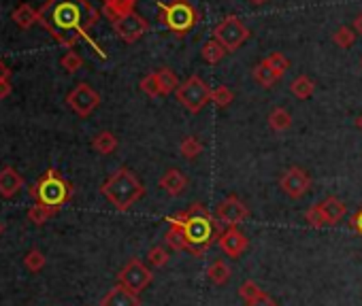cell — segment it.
<instances>
[{
  "label": "cell",
  "mask_w": 362,
  "mask_h": 306,
  "mask_svg": "<svg viewBox=\"0 0 362 306\" xmlns=\"http://www.w3.org/2000/svg\"><path fill=\"white\" fill-rule=\"evenodd\" d=\"M21 187H23V178L15 168L5 166L3 170H0V196L13 198L21 192Z\"/></svg>",
  "instance_id": "cell-17"
},
{
  "label": "cell",
  "mask_w": 362,
  "mask_h": 306,
  "mask_svg": "<svg viewBox=\"0 0 362 306\" xmlns=\"http://www.w3.org/2000/svg\"><path fill=\"white\" fill-rule=\"evenodd\" d=\"M356 32L354 28H350V26H341V28H336L334 34H332V43L336 47H341V49H350L354 43H356Z\"/></svg>",
  "instance_id": "cell-31"
},
{
  "label": "cell",
  "mask_w": 362,
  "mask_h": 306,
  "mask_svg": "<svg viewBox=\"0 0 362 306\" xmlns=\"http://www.w3.org/2000/svg\"><path fill=\"white\" fill-rule=\"evenodd\" d=\"M166 221L171 223V227H168V232L164 236V245L171 247L173 251H190V241L185 236L183 225L175 217H166Z\"/></svg>",
  "instance_id": "cell-18"
},
{
  "label": "cell",
  "mask_w": 362,
  "mask_h": 306,
  "mask_svg": "<svg viewBox=\"0 0 362 306\" xmlns=\"http://www.w3.org/2000/svg\"><path fill=\"white\" fill-rule=\"evenodd\" d=\"M252 76H254V81L260 85V88H264V90H269V88H273L277 81H279V76L273 72V68L267 64V62H258L256 66H254V70H252Z\"/></svg>",
  "instance_id": "cell-20"
},
{
  "label": "cell",
  "mask_w": 362,
  "mask_h": 306,
  "mask_svg": "<svg viewBox=\"0 0 362 306\" xmlns=\"http://www.w3.org/2000/svg\"><path fill=\"white\" fill-rule=\"evenodd\" d=\"M248 217H250L248 204L241 198H237V196L224 198L220 204H217V209H215V219L220 221L222 225H228V227L243 223Z\"/></svg>",
  "instance_id": "cell-13"
},
{
  "label": "cell",
  "mask_w": 362,
  "mask_h": 306,
  "mask_svg": "<svg viewBox=\"0 0 362 306\" xmlns=\"http://www.w3.org/2000/svg\"><path fill=\"white\" fill-rule=\"evenodd\" d=\"M360 64H362V60H360Z\"/></svg>",
  "instance_id": "cell-46"
},
{
  "label": "cell",
  "mask_w": 362,
  "mask_h": 306,
  "mask_svg": "<svg viewBox=\"0 0 362 306\" xmlns=\"http://www.w3.org/2000/svg\"><path fill=\"white\" fill-rule=\"evenodd\" d=\"M168 260H171V255H168V251L164 247H160V245L158 247H152L148 251V264L152 268H164L168 264Z\"/></svg>",
  "instance_id": "cell-35"
},
{
  "label": "cell",
  "mask_w": 362,
  "mask_h": 306,
  "mask_svg": "<svg viewBox=\"0 0 362 306\" xmlns=\"http://www.w3.org/2000/svg\"><path fill=\"white\" fill-rule=\"evenodd\" d=\"M356 125H358V130L362 132V115H358V119H356Z\"/></svg>",
  "instance_id": "cell-43"
},
{
  "label": "cell",
  "mask_w": 362,
  "mask_h": 306,
  "mask_svg": "<svg viewBox=\"0 0 362 306\" xmlns=\"http://www.w3.org/2000/svg\"><path fill=\"white\" fill-rule=\"evenodd\" d=\"M260 294H262L260 285L256 283V280H252V278L243 280V283H241V287H239V298H241V300H245V302L258 298Z\"/></svg>",
  "instance_id": "cell-37"
},
{
  "label": "cell",
  "mask_w": 362,
  "mask_h": 306,
  "mask_svg": "<svg viewBox=\"0 0 362 306\" xmlns=\"http://www.w3.org/2000/svg\"><path fill=\"white\" fill-rule=\"evenodd\" d=\"M156 7L160 11V21L179 39L194 30L201 19V13L190 0H171V3H158Z\"/></svg>",
  "instance_id": "cell-5"
},
{
  "label": "cell",
  "mask_w": 362,
  "mask_h": 306,
  "mask_svg": "<svg viewBox=\"0 0 362 306\" xmlns=\"http://www.w3.org/2000/svg\"><path fill=\"white\" fill-rule=\"evenodd\" d=\"M111 23H113L115 34H117L119 39H122L124 43H128V45L137 43L143 34H148V30H150V21L145 19L143 15H139L137 11H130V13L119 15V17L113 19Z\"/></svg>",
  "instance_id": "cell-10"
},
{
  "label": "cell",
  "mask_w": 362,
  "mask_h": 306,
  "mask_svg": "<svg viewBox=\"0 0 362 306\" xmlns=\"http://www.w3.org/2000/svg\"><path fill=\"white\" fill-rule=\"evenodd\" d=\"M92 149L96 153H101V156H111L117 149V136L109 130H103L92 139Z\"/></svg>",
  "instance_id": "cell-22"
},
{
  "label": "cell",
  "mask_w": 362,
  "mask_h": 306,
  "mask_svg": "<svg viewBox=\"0 0 362 306\" xmlns=\"http://www.w3.org/2000/svg\"><path fill=\"white\" fill-rule=\"evenodd\" d=\"M290 92H292V96L299 98V100H309L313 96V92H316V83H313L311 76L301 74L292 83H290Z\"/></svg>",
  "instance_id": "cell-23"
},
{
  "label": "cell",
  "mask_w": 362,
  "mask_h": 306,
  "mask_svg": "<svg viewBox=\"0 0 362 306\" xmlns=\"http://www.w3.org/2000/svg\"><path fill=\"white\" fill-rule=\"evenodd\" d=\"M99 19L101 13L88 0H47L39 9V23L68 49L75 47L81 39L90 41V30L99 23Z\"/></svg>",
  "instance_id": "cell-1"
},
{
  "label": "cell",
  "mask_w": 362,
  "mask_h": 306,
  "mask_svg": "<svg viewBox=\"0 0 362 306\" xmlns=\"http://www.w3.org/2000/svg\"><path fill=\"white\" fill-rule=\"evenodd\" d=\"M7 79H11V68L0 60V81H7Z\"/></svg>",
  "instance_id": "cell-40"
},
{
  "label": "cell",
  "mask_w": 362,
  "mask_h": 306,
  "mask_svg": "<svg viewBox=\"0 0 362 306\" xmlns=\"http://www.w3.org/2000/svg\"><path fill=\"white\" fill-rule=\"evenodd\" d=\"M217 243H220V249L224 251V255H228L230 260L241 258V255H243L250 247V238L241 232L237 225H232V227L226 229V232H222L220 238H217Z\"/></svg>",
  "instance_id": "cell-14"
},
{
  "label": "cell",
  "mask_w": 362,
  "mask_h": 306,
  "mask_svg": "<svg viewBox=\"0 0 362 306\" xmlns=\"http://www.w3.org/2000/svg\"><path fill=\"white\" fill-rule=\"evenodd\" d=\"M58 215V209L52 207H45V204H32L30 211H28V219L37 225H43L45 221H50L52 217Z\"/></svg>",
  "instance_id": "cell-29"
},
{
  "label": "cell",
  "mask_w": 362,
  "mask_h": 306,
  "mask_svg": "<svg viewBox=\"0 0 362 306\" xmlns=\"http://www.w3.org/2000/svg\"><path fill=\"white\" fill-rule=\"evenodd\" d=\"M175 96L185 111L197 115L207 107V102H211V88L201 79L199 74H192L177 88Z\"/></svg>",
  "instance_id": "cell-6"
},
{
  "label": "cell",
  "mask_w": 362,
  "mask_h": 306,
  "mask_svg": "<svg viewBox=\"0 0 362 306\" xmlns=\"http://www.w3.org/2000/svg\"><path fill=\"white\" fill-rule=\"evenodd\" d=\"M117 280H119V285H124L126 289H130L134 294H141L143 289H148V285L154 280V272L141 260L132 258V260L126 262V266L122 270H119Z\"/></svg>",
  "instance_id": "cell-9"
},
{
  "label": "cell",
  "mask_w": 362,
  "mask_h": 306,
  "mask_svg": "<svg viewBox=\"0 0 362 306\" xmlns=\"http://www.w3.org/2000/svg\"><path fill=\"white\" fill-rule=\"evenodd\" d=\"M248 306H277V302L269 296V294H260L258 298H254V300H250V302H245Z\"/></svg>",
  "instance_id": "cell-38"
},
{
  "label": "cell",
  "mask_w": 362,
  "mask_h": 306,
  "mask_svg": "<svg viewBox=\"0 0 362 306\" xmlns=\"http://www.w3.org/2000/svg\"><path fill=\"white\" fill-rule=\"evenodd\" d=\"M232 100H234V94L230 88L226 85H217V88H211V102L215 107H220V109H226L232 105Z\"/></svg>",
  "instance_id": "cell-30"
},
{
  "label": "cell",
  "mask_w": 362,
  "mask_h": 306,
  "mask_svg": "<svg viewBox=\"0 0 362 306\" xmlns=\"http://www.w3.org/2000/svg\"><path fill=\"white\" fill-rule=\"evenodd\" d=\"M352 28H354V32H356V34H360V37H362V13H358V15L354 17Z\"/></svg>",
  "instance_id": "cell-41"
},
{
  "label": "cell",
  "mask_w": 362,
  "mask_h": 306,
  "mask_svg": "<svg viewBox=\"0 0 362 306\" xmlns=\"http://www.w3.org/2000/svg\"><path fill=\"white\" fill-rule=\"evenodd\" d=\"M175 219L183 225L185 236L190 241V253H194L197 258H203V253L222 234V223L201 202H197L190 211L175 215Z\"/></svg>",
  "instance_id": "cell-2"
},
{
  "label": "cell",
  "mask_w": 362,
  "mask_h": 306,
  "mask_svg": "<svg viewBox=\"0 0 362 306\" xmlns=\"http://www.w3.org/2000/svg\"><path fill=\"white\" fill-rule=\"evenodd\" d=\"M11 90H13L11 79H7V81H0V100H5V98L11 94Z\"/></svg>",
  "instance_id": "cell-39"
},
{
  "label": "cell",
  "mask_w": 362,
  "mask_h": 306,
  "mask_svg": "<svg viewBox=\"0 0 362 306\" xmlns=\"http://www.w3.org/2000/svg\"><path fill=\"white\" fill-rule=\"evenodd\" d=\"M230 276H232V268H230L224 260H215V262L207 268V278L211 280L213 285H217V287L226 285L228 280H230Z\"/></svg>",
  "instance_id": "cell-19"
},
{
  "label": "cell",
  "mask_w": 362,
  "mask_h": 306,
  "mask_svg": "<svg viewBox=\"0 0 362 306\" xmlns=\"http://www.w3.org/2000/svg\"><path fill=\"white\" fill-rule=\"evenodd\" d=\"M3 234H5V223L0 221V236H3Z\"/></svg>",
  "instance_id": "cell-45"
},
{
  "label": "cell",
  "mask_w": 362,
  "mask_h": 306,
  "mask_svg": "<svg viewBox=\"0 0 362 306\" xmlns=\"http://www.w3.org/2000/svg\"><path fill=\"white\" fill-rule=\"evenodd\" d=\"M13 21L19 26V28L23 30H28L30 26L39 23V9L26 5V3H21L15 11H13Z\"/></svg>",
  "instance_id": "cell-21"
},
{
  "label": "cell",
  "mask_w": 362,
  "mask_h": 306,
  "mask_svg": "<svg viewBox=\"0 0 362 306\" xmlns=\"http://www.w3.org/2000/svg\"><path fill=\"white\" fill-rule=\"evenodd\" d=\"M252 5H264V3H269V0H250Z\"/></svg>",
  "instance_id": "cell-44"
},
{
  "label": "cell",
  "mask_w": 362,
  "mask_h": 306,
  "mask_svg": "<svg viewBox=\"0 0 362 306\" xmlns=\"http://www.w3.org/2000/svg\"><path fill=\"white\" fill-rule=\"evenodd\" d=\"M66 105L75 111L79 117H90L101 105V94L96 92L88 83H79L77 88H72L66 96Z\"/></svg>",
  "instance_id": "cell-11"
},
{
  "label": "cell",
  "mask_w": 362,
  "mask_h": 306,
  "mask_svg": "<svg viewBox=\"0 0 362 306\" xmlns=\"http://www.w3.org/2000/svg\"><path fill=\"white\" fill-rule=\"evenodd\" d=\"M250 37H252L250 28L237 15H226L213 28V39L220 43L228 54H234L237 49H241V45H245Z\"/></svg>",
  "instance_id": "cell-7"
},
{
  "label": "cell",
  "mask_w": 362,
  "mask_h": 306,
  "mask_svg": "<svg viewBox=\"0 0 362 306\" xmlns=\"http://www.w3.org/2000/svg\"><path fill=\"white\" fill-rule=\"evenodd\" d=\"M101 306H141V298H139V294H134V292H130L124 285L117 283L115 287H111L103 296Z\"/></svg>",
  "instance_id": "cell-15"
},
{
  "label": "cell",
  "mask_w": 362,
  "mask_h": 306,
  "mask_svg": "<svg viewBox=\"0 0 362 306\" xmlns=\"http://www.w3.org/2000/svg\"><path fill=\"white\" fill-rule=\"evenodd\" d=\"M160 187L173 198H179L185 187H188V176L177 170V168H168L162 176H160Z\"/></svg>",
  "instance_id": "cell-16"
},
{
  "label": "cell",
  "mask_w": 362,
  "mask_h": 306,
  "mask_svg": "<svg viewBox=\"0 0 362 306\" xmlns=\"http://www.w3.org/2000/svg\"><path fill=\"white\" fill-rule=\"evenodd\" d=\"M45 264H47V258L43 255V251L37 249V247H32L26 253V258H23V266H26L30 272H41L45 268Z\"/></svg>",
  "instance_id": "cell-32"
},
{
  "label": "cell",
  "mask_w": 362,
  "mask_h": 306,
  "mask_svg": "<svg viewBox=\"0 0 362 306\" xmlns=\"http://www.w3.org/2000/svg\"><path fill=\"white\" fill-rule=\"evenodd\" d=\"M179 153H181L183 160H197L203 153V143L197 136H185L179 143Z\"/></svg>",
  "instance_id": "cell-28"
},
{
  "label": "cell",
  "mask_w": 362,
  "mask_h": 306,
  "mask_svg": "<svg viewBox=\"0 0 362 306\" xmlns=\"http://www.w3.org/2000/svg\"><path fill=\"white\" fill-rule=\"evenodd\" d=\"M264 62H267L271 68H273V72L279 76H281L288 72V68H290V62H288V58L283 56V54H279V51H273V54H269L267 58H264Z\"/></svg>",
  "instance_id": "cell-34"
},
{
  "label": "cell",
  "mask_w": 362,
  "mask_h": 306,
  "mask_svg": "<svg viewBox=\"0 0 362 306\" xmlns=\"http://www.w3.org/2000/svg\"><path fill=\"white\" fill-rule=\"evenodd\" d=\"M139 88H141V92L148 96V98H158V96H162L160 94V83H158V74L156 72H150V74H145L143 79H141V83H139Z\"/></svg>",
  "instance_id": "cell-33"
},
{
  "label": "cell",
  "mask_w": 362,
  "mask_h": 306,
  "mask_svg": "<svg viewBox=\"0 0 362 306\" xmlns=\"http://www.w3.org/2000/svg\"><path fill=\"white\" fill-rule=\"evenodd\" d=\"M354 225H356V229L362 234V211H358L356 215H354Z\"/></svg>",
  "instance_id": "cell-42"
},
{
  "label": "cell",
  "mask_w": 362,
  "mask_h": 306,
  "mask_svg": "<svg viewBox=\"0 0 362 306\" xmlns=\"http://www.w3.org/2000/svg\"><path fill=\"white\" fill-rule=\"evenodd\" d=\"M103 3H105V13H107V17L113 21V19H117L119 15L134 11V5L139 3V0H103Z\"/></svg>",
  "instance_id": "cell-25"
},
{
  "label": "cell",
  "mask_w": 362,
  "mask_h": 306,
  "mask_svg": "<svg viewBox=\"0 0 362 306\" xmlns=\"http://www.w3.org/2000/svg\"><path fill=\"white\" fill-rule=\"evenodd\" d=\"M30 194L37 200V204H45V207H52V209L60 211L72 196V185L62 174H58L56 168H50L30 187Z\"/></svg>",
  "instance_id": "cell-4"
},
{
  "label": "cell",
  "mask_w": 362,
  "mask_h": 306,
  "mask_svg": "<svg viewBox=\"0 0 362 306\" xmlns=\"http://www.w3.org/2000/svg\"><path fill=\"white\" fill-rule=\"evenodd\" d=\"M348 209L343 200H339L336 196H328L322 202L313 204V207L305 213V219L311 227H326V225H336L343 217H345Z\"/></svg>",
  "instance_id": "cell-8"
},
{
  "label": "cell",
  "mask_w": 362,
  "mask_h": 306,
  "mask_svg": "<svg viewBox=\"0 0 362 306\" xmlns=\"http://www.w3.org/2000/svg\"><path fill=\"white\" fill-rule=\"evenodd\" d=\"M279 187L288 198L301 200L311 190V176L301 166H290L279 176Z\"/></svg>",
  "instance_id": "cell-12"
},
{
  "label": "cell",
  "mask_w": 362,
  "mask_h": 306,
  "mask_svg": "<svg viewBox=\"0 0 362 306\" xmlns=\"http://www.w3.org/2000/svg\"><path fill=\"white\" fill-rule=\"evenodd\" d=\"M101 194L113 204V209L126 213L145 196V187L130 168L122 166L103 183Z\"/></svg>",
  "instance_id": "cell-3"
},
{
  "label": "cell",
  "mask_w": 362,
  "mask_h": 306,
  "mask_svg": "<svg viewBox=\"0 0 362 306\" xmlns=\"http://www.w3.org/2000/svg\"><path fill=\"white\" fill-rule=\"evenodd\" d=\"M290 125H292V115L288 113V109L275 107L269 113V127H271L273 132H285Z\"/></svg>",
  "instance_id": "cell-26"
},
{
  "label": "cell",
  "mask_w": 362,
  "mask_h": 306,
  "mask_svg": "<svg viewBox=\"0 0 362 306\" xmlns=\"http://www.w3.org/2000/svg\"><path fill=\"white\" fill-rule=\"evenodd\" d=\"M60 66H62L68 74H72V72H77V70L83 66V58L77 54V51H66V54L62 56V60H60Z\"/></svg>",
  "instance_id": "cell-36"
},
{
  "label": "cell",
  "mask_w": 362,
  "mask_h": 306,
  "mask_svg": "<svg viewBox=\"0 0 362 306\" xmlns=\"http://www.w3.org/2000/svg\"><path fill=\"white\" fill-rule=\"evenodd\" d=\"M156 74H158V83H160V94L162 96H168V94H173V92H177V88L181 85L179 83V76L171 70V68H160V70H156Z\"/></svg>",
  "instance_id": "cell-24"
},
{
  "label": "cell",
  "mask_w": 362,
  "mask_h": 306,
  "mask_svg": "<svg viewBox=\"0 0 362 306\" xmlns=\"http://www.w3.org/2000/svg\"><path fill=\"white\" fill-rule=\"evenodd\" d=\"M226 54H228V51H226L220 43H217L215 39L207 41V43L201 47V58H203L207 64H217Z\"/></svg>",
  "instance_id": "cell-27"
}]
</instances>
